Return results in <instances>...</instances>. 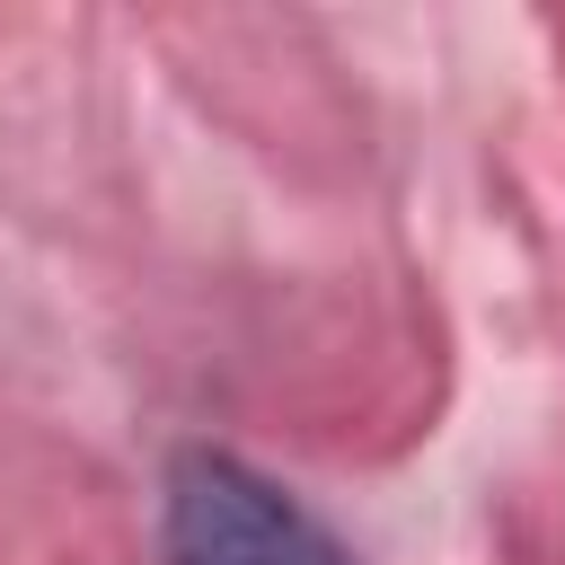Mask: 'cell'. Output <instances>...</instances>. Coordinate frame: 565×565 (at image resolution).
<instances>
[{"instance_id": "6da1fadb", "label": "cell", "mask_w": 565, "mask_h": 565, "mask_svg": "<svg viewBox=\"0 0 565 565\" xmlns=\"http://www.w3.org/2000/svg\"><path fill=\"white\" fill-rule=\"evenodd\" d=\"M168 565H353L282 486L221 450L168 468Z\"/></svg>"}]
</instances>
